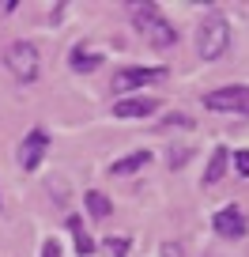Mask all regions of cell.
<instances>
[{
	"mask_svg": "<svg viewBox=\"0 0 249 257\" xmlns=\"http://www.w3.org/2000/svg\"><path fill=\"white\" fill-rule=\"evenodd\" d=\"M132 23H136V34L147 42V46H155V49H170L177 42V31L166 23V16L159 12V4H132Z\"/></svg>",
	"mask_w": 249,
	"mask_h": 257,
	"instance_id": "obj_1",
	"label": "cell"
},
{
	"mask_svg": "<svg viewBox=\"0 0 249 257\" xmlns=\"http://www.w3.org/2000/svg\"><path fill=\"white\" fill-rule=\"evenodd\" d=\"M226 49H230V23H226V16L211 12V16H204L200 27H196V53H200L204 61H219Z\"/></svg>",
	"mask_w": 249,
	"mask_h": 257,
	"instance_id": "obj_2",
	"label": "cell"
},
{
	"mask_svg": "<svg viewBox=\"0 0 249 257\" xmlns=\"http://www.w3.org/2000/svg\"><path fill=\"white\" fill-rule=\"evenodd\" d=\"M4 64H8V72L16 76L23 87H31L38 80V46L34 42H12L4 49Z\"/></svg>",
	"mask_w": 249,
	"mask_h": 257,
	"instance_id": "obj_3",
	"label": "cell"
},
{
	"mask_svg": "<svg viewBox=\"0 0 249 257\" xmlns=\"http://www.w3.org/2000/svg\"><path fill=\"white\" fill-rule=\"evenodd\" d=\"M208 110H226V113H249V87H215L204 95Z\"/></svg>",
	"mask_w": 249,
	"mask_h": 257,
	"instance_id": "obj_4",
	"label": "cell"
},
{
	"mask_svg": "<svg viewBox=\"0 0 249 257\" xmlns=\"http://www.w3.org/2000/svg\"><path fill=\"white\" fill-rule=\"evenodd\" d=\"M211 227H215L219 238H245L249 234V219H245V212H241L238 204L219 208L215 216H211Z\"/></svg>",
	"mask_w": 249,
	"mask_h": 257,
	"instance_id": "obj_5",
	"label": "cell"
},
{
	"mask_svg": "<svg viewBox=\"0 0 249 257\" xmlns=\"http://www.w3.org/2000/svg\"><path fill=\"white\" fill-rule=\"evenodd\" d=\"M159 80H166V68H121V72H113V91L125 95V91L147 87V83H159Z\"/></svg>",
	"mask_w": 249,
	"mask_h": 257,
	"instance_id": "obj_6",
	"label": "cell"
},
{
	"mask_svg": "<svg viewBox=\"0 0 249 257\" xmlns=\"http://www.w3.org/2000/svg\"><path fill=\"white\" fill-rule=\"evenodd\" d=\"M46 152H49V137L42 133V128H31V133L23 137V144H19V167L34 170L42 159H46Z\"/></svg>",
	"mask_w": 249,
	"mask_h": 257,
	"instance_id": "obj_7",
	"label": "cell"
},
{
	"mask_svg": "<svg viewBox=\"0 0 249 257\" xmlns=\"http://www.w3.org/2000/svg\"><path fill=\"white\" fill-rule=\"evenodd\" d=\"M155 110H159V98H151V95L121 98V102H113V117H125V121H132V117H151Z\"/></svg>",
	"mask_w": 249,
	"mask_h": 257,
	"instance_id": "obj_8",
	"label": "cell"
},
{
	"mask_svg": "<svg viewBox=\"0 0 249 257\" xmlns=\"http://www.w3.org/2000/svg\"><path fill=\"white\" fill-rule=\"evenodd\" d=\"M98 64H102V57L98 53H91V49H83V46H76L72 53H68V68H72V72H95Z\"/></svg>",
	"mask_w": 249,
	"mask_h": 257,
	"instance_id": "obj_9",
	"label": "cell"
},
{
	"mask_svg": "<svg viewBox=\"0 0 249 257\" xmlns=\"http://www.w3.org/2000/svg\"><path fill=\"white\" fill-rule=\"evenodd\" d=\"M151 163V152H132V155H125V159H117L110 167V174L113 178H125V174H136L140 167H147Z\"/></svg>",
	"mask_w": 249,
	"mask_h": 257,
	"instance_id": "obj_10",
	"label": "cell"
},
{
	"mask_svg": "<svg viewBox=\"0 0 249 257\" xmlns=\"http://www.w3.org/2000/svg\"><path fill=\"white\" fill-rule=\"evenodd\" d=\"M68 231H72V238H76V249H80V257L95 253V238L87 234V227H83L80 216H68Z\"/></svg>",
	"mask_w": 249,
	"mask_h": 257,
	"instance_id": "obj_11",
	"label": "cell"
},
{
	"mask_svg": "<svg viewBox=\"0 0 249 257\" xmlns=\"http://www.w3.org/2000/svg\"><path fill=\"white\" fill-rule=\"evenodd\" d=\"M226 148H215L211 152V159H208V167H204V185H215L219 178H223V170H226Z\"/></svg>",
	"mask_w": 249,
	"mask_h": 257,
	"instance_id": "obj_12",
	"label": "cell"
},
{
	"mask_svg": "<svg viewBox=\"0 0 249 257\" xmlns=\"http://www.w3.org/2000/svg\"><path fill=\"white\" fill-rule=\"evenodd\" d=\"M83 204H87V212H91L95 219H106V216H110V208H113L110 197H106V193H98V189H91L87 197H83Z\"/></svg>",
	"mask_w": 249,
	"mask_h": 257,
	"instance_id": "obj_13",
	"label": "cell"
},
{
	"mask_svg": "<svg viewBox=\"0 0 249 257\" xmlns=\"http://www.w3.org/2000/svg\"><path fill=\"white\" fill-rule=\"evenodd\" d=\"M234 170L241 178H249V152H234Z\"/></svg>",
	"mask_w": 249,
	"mask_h": 257,
	"instance_id": "obj_14",
	"label": "cell"
},
{
	"mask_svg": "<svg viewBox=\"0 0 249 257\" xmlns=\"http://www.w3.org/2000/svg\"><path fill=\"white\" fill-rule=\"evenodd\" d=\"M42 257H61V246H57V238H46V242H42Z\"/></svg>",
	"mask_w": 249,
	"mask_h": 257,
	"instance_id": "obj_15",
	"label": "cell"
},
{
	"mask_svg": "<svg viewBox=\"0 0 249 257\" xmlns=\"http://www.w3.org/2000/svg\"><path fill=\"white\" fill-rule=\"evenodd\" d=\"M110 249L117 257H125V253H129V238H110Z\"/></svg>",
	"mask_w": 249,
	"mask_h": 257,
	"instance_id": "obj_16",
	"label": "cell"
},
{
	"mask_svg": "<svg viewBox=\"0 0 249 257\" xmlns=\"http://www.w3.org/2000/svg\"><path fill=\"white\" fill-rule=\"evenodd\" d=\"M162 257H185V249L177 242H162Z\"/></svg>",
	"mask_w": 249,
	"mask_h": 257,
	"instance_id": "obj_17",
	"label": "cell"
}]
</instances>
